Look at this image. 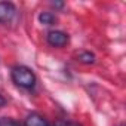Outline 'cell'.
<instances>
[{
	"mask_svg": "<svg viewBox=\"0 0 126 126\" xmlns=\"http://www.w3.org/2000/svg\"><path fill=\"white\" fill-rule=\"evenodd\" d=\"M12 80L16 86L22 88V89H33L36 86V74L31 68L25 67V65H16L12 68Z\"/></svg>",
	"mask_w": 126,
	"mask_h": 126,
	"instance_id": "1",
	"label": "cell"
},
{
	"mask_svg": "<svg viewBox=\"0 0 126 126\" xmlns=\"http://www.w3.org/2000/svg\"><path fill=\"white\" fill-rule=\"evenodd\" d=\"M52 6L53 8H62V6H64V3H62V2H52Z\"/></svg>",
	"mask_w": 126,
	"mask_h": 126,
	"instance_id": "9",
	"label": "cell"
},
{
	"mask_svg": "<svg viewBox=\"0 0 126 126\" xmlns=\"http://www.w3.org/2000/svg\"><path fill=\"white\" fill-rule=\"evenodd\" d=\"M39 21H40L42 24H45V25H53V24L56 22V18H55V15L50 14V12H42V14L39 15Z\"/></svg>",
	"mask_w": 126,
	"mask_h": 126,
	"instance_id": "5",
	"label": "cell"
},
{
	"mask_svg": "<svg viewBox=\"0 0 126 126\" xmlns=\"http://www.w3.org/2000/svg\"><path fill=\"white\" fill-rule=\"evenodd\" d=\"M56 126H80L77 123H73V122H59Z\"/></svg>",
	"mask_w": 126,
	"mask_h": 126,
	"instance_id": "8",
	"label": "cell"
},
{
	"mask_svg": "<svg viewBox=\"0 0 126 126\" xmlns=\"http://www.w3.org/2000/svg\"><path fill=\"white\" fill-rule=\"evenodd\" d=\"M16 15V8L11 2H0V22L8 24Z\"/></svg>",
	"mask_w": 126,
	"mask_h": 126,
	"instance_id": "3",
	"label": "cell"
},
{
	"mask_svg": "<svg viewBox=\"0 0 126 126\" xmlns=\"http://www.w3.org/2000/svg\"><path fill=\"white\" fill-rule=\"evenodd\" d=\"M0 126H22V125L9 117H0Z\"/></svg>",
	"mask_w": 126,
	"mask_h": 126,
	"instance_id": "7",
	"label": "cell"
},
{
	"mask_svg": "<svg viewBox=\"0 0 126 126\" xmlns=\"http://www.w3.org/2000/svg\"><path fill=\"white\" fill-rule=\"evenodd\" d=\"M5 104H6V99H5V98H3L2 95H0V107H3Z\"/></svg>",
	"mask_w": 126,
	"mask_h": 126,
	"instance_id": "10",
	"label": "cell"
},
{
	"mask_svg": "<svg viewBox=\"0 0 126 126\" xmlns=\"http://www.w3.org/2000/svg\"><path fill=\"white\" fill-rule=\"evenodd\" d=\"M46 40L47 43L52 46V47H62V46H65L68 43V34L64 33V31H59V30H52L47 33L46 36Z\"/></svg>",
	"mask_w": 126,
	"mask_h": 126,
	"instance_id": "2",
	"label": "cell"
},
{
	"mask_svg": "<svg viewBox=\"0 0 126 126\" xmlns=\"http://www.w3.org/2000/svg\"><path fill=\"white\" fill-rule=\"evenodd\" d=\"M119 126H125V125H123V123H122V125H119Z\"/></svg>",
	"mask_w": 126,
	"mask_h": 126,
	"instance_id": "11",
	"label": "cell"
},
{
	"mask_svg": "<svg viewBox=\"0 0 126 126\" xmlns=\"http://www.w3.org/2000/svg\"><path fill=\"white\" fill-rule=\"evenodd\" d=\"M79 61L83 62V64H94L95 62V55L91 52H82L79 55Z\"/></svg>",
	"mask_w": 126,
	"mask_h": 126,
	"instance_id": "6",
	"label": "cell"
},
{
	"mask_svg": "<svg viewBox=\"0 0 126 126\" xmlns=\"http://www.w3.org/2000/svg\"><path fill=\"white\" fill-rule=\"evenodd\" d=\"M25 126H50V123L39 113H31L25 119Z\"/></svg>",
	"mask_w": 126,
	"mask_h": 126,
	"instance_id": "4",
	"label": "cell"
}]
</instances>
